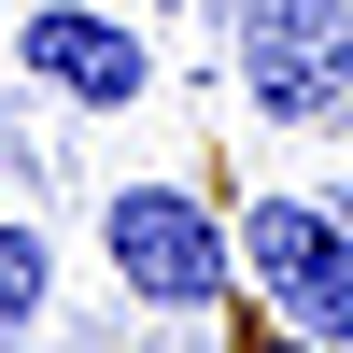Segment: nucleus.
Masks as SVG:
<instances>
[{
    "label": "nucleus",
    "instance_id": "nucleus-1",
    "mask_svg": "<svg viewBox=\"0 0 353 353\" xmlns=\"http://www.w3.org/2000/svg\"><path fill=\"white\" fill-rule=\"evenodd\" d=\"M99 254H113V283H128L141 311H212L226 297V226L198 212V184H170V170H141V184L99 198Z\"/></svg>",
    "mask_w": 353,
    "mask_h": 353
},
{
    "label": "nucleus",
    "instance_id": "nucleus-4",
    "mask_svg": "<svg viewBox=\"0 0 353 353\" xmlns=\"http://www.w3.org/2000/svg\"><path fill=\"white\" fill-rule=\"evenodd\" d=\"M14 57H28V85L71 99V113H141V85H156V43H141L128 14H99V0H28Z\"/></svg>",
    "mask_w": 353,
    "mask_h": 353
},
{
    "label": "nucleus",
    "instance_id": "nucleus-6",
    "mask_svg": "<svg viewBox=\"0 0 353 353\" xmlns=\"http://www.w3.org/2000/svg\"><path fill=\"white\" fill-rule=\"evenodd\" d=\"M269 353H325V339H269Z\"/></svg>",
    "mask_w": 353,
    "mask_h": 353
},
{
    "label": "nucleus",
    "instance_id": "nucleus-5",
    "mask_svg": "<svg viewBox=\"0 0 353 353\" xmlns=\"http://www.w3.org/2000/svg\"><path fill=\"white\" fill-rule=\"evenodd\" d=\"M43 297H57V241H43L28 212H0V339L43 325Z\"/></svg>",
    "mask_w": 353,
    "mask_h": 353
},
{
    "label": "nucleus",
    "instance_id": "nucleus-3",
    "mask_svg": "<svg viewBox=\"0 0 353 353\" xmlns=\"http://www.w3.org/2000/svg\"><path fill=\"white\" fill-rule=\"evenodd\" d=\"M241 85L283 128L339 113L353 99V0H241Z\"/></svg>",
    "mask_w": 353,
    "mask_h": 353
},
{
    "label": "nucleus",
    "instance_id": "nucleus-2",
    "mask_svg": "<svg viewBox=\"0 0 353 353\" xmlns=\"http://www.w3.org/2000/svg\"><path fill=\"white\" fill-rule=\"evenodd\" d=\"M241 269L283 325H311L325 353H353V226L325 198H254L241 212Z\"/></svg>",
    "mask_w": 353,
    "mask_h": 353
}]
</instances>
